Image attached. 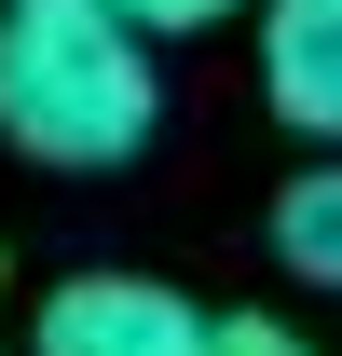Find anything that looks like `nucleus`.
<instances>
[{"label": "nucleus", "mask_w": 342, "mask_h": 356, "mask_svg": "<svg viewBox=\"0 0 342 356\" xmlns=\"http://www.w3.org/2000/svg\"><path fill=\"white\" fill-rule=\"evenodd\" d=\"M165 124V42H137L110 0H0V151L55 178H110Z\"/></svg>", "instance_id": "1"}, {"label": "nucleus", "mask_w": 342, "mask_h": 356, "mask_svg": "<svg viewBox=\"0 0 342 356\" xmlns=\"http://www.w3.org/2000/svg\"><path fill=\"white\" fill-rule=\"evenodd\" d=\"M28 356H206V302H178L165 274H69L28 315Z\"/></svg>", "instance_id": "2"}, {"label": "nucleus", "mask_w": 342, "mask_h": 356, "mask_svg": "<svg viewBox=\"0 0 342 356\" xmlns=\"http://www.w3.org/2000/svg\"><path fill=\"white\" fill-rule=\"evenodd\" d=\"M260 96L288 137L342 151V0H260Z\"/></svg>", "instance_id": "3"}, {"label": "nucleus", "mask_w": 342, "mask_h": 356, "mask_svg": "<svg viewBox=\"0 0 342 356\" xmlns=\"http://www.w3.org/2000/svg\"><path fill=\"white\" fill-rule=\"evenodd\" d=\"M274 261H288L301 288H329V302H342V151H329V165H301L288 192H274Z\"/></svg>", "instance_id": "4"}, {"label": "nucleus", "mask_w": 342, "mask_h": 356, "mask_svg": "<svg viewBox=\"0 0 342 356\" xmlns=\"http://www.w3.org/2000/svg\"><path fill=\"white\" fill-rule=\"evenodd\" d=\"M110 14H124L137 42H206V28H233L247 0H110Z\"/></svg>", "instance_id": "5"}, {"label": "nucleus", "mask_w": 342, "mask_h": 356, "mask_svg": "<svg viewBox=\"0 0 342 356\" xmlns=\"http://www.w3.org/2000/svg\"><path fill=\"white\" fill-rule=\"evenodd\" d=\"M206 356H329V343H301L288 315H206Z\"/></svg>", "instance_id": "6"}]
</instances>
